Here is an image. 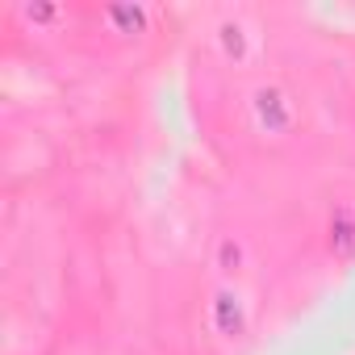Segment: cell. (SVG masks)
Here are the masks:
<instances>
[{
    "instance_id": "6da1fadb",
    "label": "cell",
    "mask_w": 355,
    "mask_h": 355,
    "mask_svg": "<svg viewBox=\"0 0 355 355\" xmlns=\"http://www.w3.org/2000/svg\"><path fill=\"white\" fill-rule=\"evenodd\" d=\"M255 109H259V121H263L268 130H284V125L293 121V109H288V101H284L276 88L255 92Z\"/></svg>"
},
{
    "instance_id": "7a4b0ae2",
    "label": "cell",
    "mask_w": 355,
    "mask_h": 355,
    "mask_svg": "<svg viewBox=\"0 0 355 355\" xmlns=\"http://www.w3.org/2000/svg\"><path fill=\"white\" fill-rule=\"evenodd\" d=\"M330 243H334L338 255H351V251H355V209H343V214L334 218V226H330Z\"/></svg>"
},
{
    "instance_id": "3957f363",
    "label": "cell",
    "mask_w": 355,
    "mask_h": 355,
    "mask_svg": "<svg viewBox=\"0 0 355 355\" xmlns=\"http://www.w3.org/2000/svg\"><path fill=\"white\" fill-rule=\"evenodd\" d=\"M218 326H222V334H239L243 330V318H239V305H234L230 293L218 297Z\"/></svg>"
},
{
    "instance_id": "277c9868",
    "label": "cell",
    "mask_w": 355,
    "mask_h": 355,
    "mask_svg": "<svg viewBox=\"0 0 355 355\" xmlns=\"http://www.w3.org/2000/svg\"><path fill=\"white\" fill-rule=\"evenodd\" d=\"M109 17H113V21H121V26H130V30H138V26H142V9H109Z\"/></svg>"
}]
</instances>
